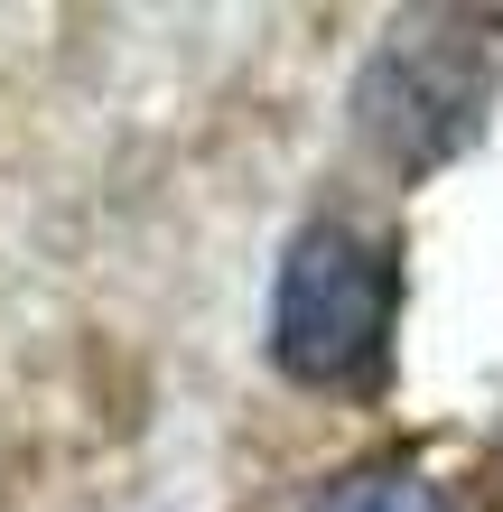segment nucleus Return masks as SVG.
Returning a JSON list of instances; mask_svg holds the SVG:
<instances>
[{
	"mask_svg": "<svg viewBox=\"0 0 503 512\" xmlns=\"http://www.w3.org/2000/svg\"><path fill=\"white\" fill-rule=\"evenodd\" d=\"M401 317V261L364 224H308L271 289V364L308 391L373 382Z\"/></svg>",
	"mask_w": 503,
	"mask_h": 512,
	"instance_id": "nucleus-1",
	"label": "nucleus"
},
{
	"mask_svg": "<svg viewBox=\"0 0 503 512\" xmlns=\"http://www.w3.org/2000/svg\"><path fill=\"white\" fill-rule=\"evenodd\" d=\"M485 94H494V47H476V28L410 19L392 28V47H373L364 84H354V131L382 168H438L476 140Z\"/></svg>",
	"mask_w": 503,
	"mask_h": 512,
	"instance_id": "nucleus-2",
	"label": "nucleus"
},
{
	"mask_svg": "<svg viewBox=\"0 0 503 512\" xmlns=\"http://www.w3.org/2000/svg\"><path fill=\"white\" fill-rule=\"evenodd\" d=\"M308 512H448V503H438V485H429V475H410V466H354Z\"/></svg>",
	"mask_w": 503,
	"mask_h": 512,
	"instance_id": "nucleus-3",
	"label": "nucleus"
}]
</instances>
